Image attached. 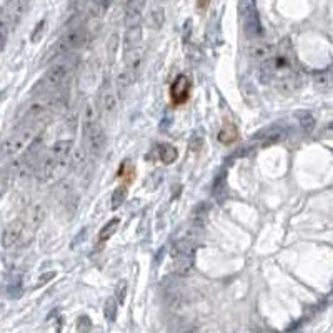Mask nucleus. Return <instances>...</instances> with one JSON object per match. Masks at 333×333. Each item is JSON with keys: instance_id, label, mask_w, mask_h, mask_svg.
<instances>
[{"instance_id": "1", "label": "nucleus", "mask_w": 333, "mask_h": 333, "mask_svg": "<svg viewBox=\"0 0 333 333\" xmlns=\"http://www.w3.org/2000/svg\"><path fill=\"white\" fill-rule=\"evenodd\" d=\"M74 69H75V60L72 57H67L64 60L53 64L47 72H45V75L42 77V80L37 82V87L33 88V92L39 90L40 95L60 92V88H64L67 85V82H69Z\"/></svg>"}, {"instance_id": "2", "label": "nucleus", "mask_w": 333, "mask_h": 333, "mask_svg": "<svg viewBox=\"0 0 333 333\" xmlns=\"http://www.w3.org/2000/svg\"><path fill=\"white\" fill-rule=\"evenodd\" d=\"M62 99L58 97V92L53 94L37 95L35 99L27 103L24 110V124H42L49 113H52L55 108L60 107Z\"/></svg>"}, {"instance_id": "3", "label": "nucleus", "mask_w": 333, "mask_h": 333, "mask_svg": "<svg viewBox=\"0 0 333 333\" xmlns=\"http://www.w3.org/2000/svg\"><path fill=\"white\" fill-rule=\"evenodd\" d=\"M40 124H22L10 137H7L3 143V155L5 157H15L22 154L25 149L30 147V143L35 140V135L39 132Z\"/></svg>"}, {"instance_id": "4", "label": "nucleus", "mask_w": 333, "mask_h": 333, "mask_svg": "<svg viewBox=\"0 0 333 333\" xmlns=\"http://www.w3.org/2000/svg\"><path fill=\"white\" fill-rule=\"evenodd\" d=\"M32 237L33 233L25 227L22 218H17V220L10 222L5 229H3V233H2L3 248L8 250V248H14L17 245H27L32 240Z\"/></svg>"}, {"instance_id": "5", "label": "nucleus", "mask_w": 333, "mask_h": 333, "mask_svg": "<svg viewBox=\"0 0 333 333\" xmlns=\"http://www.w3.org/2000/svg\"><path fill=\"white\" fill-rule=\"evenodd\" d=\"M85 42V30L82 27H75L67 30L60 39L57 40L55 47L52 49V57H64L67 53H70L72 50L78 49L80 45Z\"/></svg>"}, {"instance_id": "6", "label": "nucleus", "mask_w": 333, "mask_h": 333, "mask_svg": "<svg viewBox=\"0 0 333 333\" xmlns=\"http://www.w3.org/2000/svg\"><path fill=\"white\" fill-rule=\"evenodd\" d=\"M170 95H172V102L175 105H182L188 100L190 97V80L185 75H179L175 78V82L172 83L170 88Z\"/></svg>"}, {"instance_id": "7", "label": "nucleus", "mask_w": 333, "mask_h": 333, "mask_svg": "<svg viewBox=\"0 0 333 333\" xmlns=\"http://www.w3.org/2000/svg\"><path fill=\"white\" fill-rule=\"evenodd\" d=\"M275 52L277 50L272 44H265V42H262V44L252 45L250 50H248V55H250L252 60L256 62V64H265V62H268L270 58L275 55Z\"/></svg>"}, {"instance_id": "8", "label": "nucleus", "mask_w": 333, "mask_h": 333, "mask_svg": "<svg viewBox=\"0 0 333 333\" xmlns=\"http://www.w3.org/2000/svg\"><path fill=\"white\" fill-rule=\"evenodd\" d=\"M22 220L25 223V227H27L32 233H35V230L39 229V225L42 223V220H44V208H42L40 205H30L28 208H25Z\"/></svg>"}, {"instance_id": "9", "label": "nucleus", "mask_w": 333, "mask_h": 333, "mask_svg": "<svg viewBox=\"0 0 333 333\" xmlns=\"http://www.w3.org/2000/svg\"><path fill=\"white\" fill-rule=\"evenodd\" d=\"M105 140H107V137H105V133L100 125H97L90 133L85 135V142H87L88 150H92L95 155L102 154V150L105 147Z\"/></svg>"}, {"instance_id": "10", "label": "nucleus", "mask_w": 333, "mask_h": 333, "mask_svg": "<svg viewBox=\"0 0 333 333\" xmlns=\"http://www.w3.org/2000/svg\"><path fill=\"white\" fill-rule=\"evenodd\" d=\"M50 154L57 160H70L74 154V142L72 140H58L50 147Z\"/></svg>"}, {"instance_id": "11", "label": "nucleus", "mask_w": 333, "mask_h": 333, "mask_svg": "<svg viewBox=\"0 0 333 333\" xmlns=\"http://www.w3.org/2000/svg\"><path fill=\"white\" fill-rule=\"evenodd\" d=\"M193 252H195V245L190 240H180L172 247V258L174 260H182V258H192Z\"/></svg>"}, {"instance_id": "12", "label": "nucleus", "mask_w": 333, "mask_h": 333, "mask_svg": "<svg viewBox=\"0 0 333 333\" xmlns=\"http://www.w3.org/2000/svg\"><path fill=\"white\" fill-rule=\"evenodd\" d=\"M100 102H102V110L105 113H113L117 108V97H115V92H113L112 85H103L102 88V94H100Z\"/></svg>"}, {"instance_id": "13", "label": "nucleus", "mask_w": 333, "mask_h": 333, "mask_svg": "<svg viewBox=\"0 0 333 333\" xmlns=\"http://www.w3.org/2000/svg\"><path fill=\"white\" fill-rule=\"evenodd\" d=\"M147 0H128L127 2V22L132 27V22L135 24L142 17L143 10H145Z\"/></svg>"}, {"instance_id": "14", "label": "nucleus", "mask_w": 333, "mask_h": 333, "mask_svg": "<svg viewBox=\"0 0 333 333\" xmlns=\"http://www.w3.org/2000/svg\"><path fill=\"white\" fill-rule=\"evenodd\" d=\"M142 40V30L138 25H135V27H130L127 30V35H125V50H132V49H137L138 44H140Z\"/></svg>"}, {"instance_id": "15", "label": "nucleus", "mask_w": 333, "mask_h": 333, "mask_svg": "<svg viewBox=\"0 0 333 333\" xmlns=\"http://www.w3.org/2000/svg\"><path fill=\"white\" fill-rule=\"evenodd\" d=\"M313 82L317 88H322V90H325V88L332 87L333 85V75H332V70L328 69L325 72H320V74H315L313 75Z\"/></svg>"}, {"instance_id": "16", "label": "nucleus", "mask_w": 333, "mask_h": 333, "mask_svg": "<svg viewBox=\"0 0 333 333\" xmlns=\"http://www.w3.org/2000/svg\"><path fill=\"white\" fill-rule=\"evenodd\" d=\"M238 138V130L233 124H227V127H223V130L218 133V140L222 143H231Z\"/></svg>"}, {"instance_id": "17", "label": "nucleus", "mask_w": 333, "mask_h": 333, "mask_svg": "<svg viewBox=\"0 0 333 333\" xmlns=\"http://www.w3.org/2000/svg\"><path fill=\"white\" fill-rule=\"evenodd\" d=\"M158 155H160V160H162L163 163H172L177 158V149L174 145L163 143V145L160 147V150H158Z\"/></svg>"}, {"instance_id": "18", "label": "nucleus", "mask_w": 333, "mask_h": 333, "mask_svg": "<svg viewBox=\"0 0 333 333\" xmlns=\"http://www.w3.org/2000/svg\"><path fill=\"white\" fill-rule=\"evenodd\" d=\"M119 225H120V218H113V220L108 222L107 225H105L103 229L100 230V235H99V240H100V242H105V240L110 238L112 235L117 231V229H119Z\"/></svg>"}, {"instance_id": "19", "label": "nucleus", "mask_w": 333, "mask_h": 333, "mask_svg": "<svg viewBox=\"0 0 333 333\" xmlns=\"http://www.w3.org/2000/svg\"><path fill=\"white\" fill-rule=\"evenodd\" d=\"M117 310H119V303L113 297L107 298V302H105V307H103V313H105V318L108 320V322H113V320L117 318Z\"/></svg>"}, {"instance_id": "20", "label": "nucleus", "mask_w": 333, "mask_h": 333, "mask_svg": "<svg viewBox=\"0 0 333 333\" xmlns=\"http://www.w3.org/2000/svg\"><path fill=\"white\" fill-rule=\"evenodd\" d=\"M87 160V150L85 149H78L72 154V168H80L83 167Z\"/></svg>"}, {"instance_id": "21", "label": "nucleus", "mask_w": 333, "mask_h": 333, "mask_svg": "<svg viewBox=\"0 0 333 333\" xmlns=\"http://www.w3.org/2000/svg\"><path fill=\"white\" fill-rule=\"evenodd\" d=\"M125 199H127V188L119 187L112 195V208H119V206L125 202Z\"/></svg>"}, {"instance_id": "22", "label": "nucleus", "mask_w": 333, "mask_h": 333, "mask_svg": "<svg viewBox=\"0 0 333 333\" xmlns=\"http://www.w3.org/2000/svg\"><path fill=\"white\" fill-rule=\"evenodd\" d=\"M255 12V0H240L238 3V14L240 17H245L248 14Z\"/></svg>"}, {"instance_id": "23", "label": "nucleus", "mask_w": 333, "mask_h": 333, "mask_svg": "<svg viewBox=\"0 0 333 333\" xmlns=\"http://www.w3.org/2000/svg\"><path fill=\"white\" fill-rule=\"evenodd\" d=\"M298 119H300V124H302L303 130H307V132H310V130L315 127V120L310 113H307V112L298 113Z\"/></svg>"}, {"instance_id": "24", "label": "nucleus", "mask_w": 333, "mask_h": 333, "mask_svg": "<svg viewBox=\"0 0 333 333\" xmlns=\"http://www.w3.org/2000/svg\"><path fill=\"white\" fill-rule=\"evenodd\" d=\"M92 328V323H90V318L88 317H80L78 322H77V332L78 333H88Z\"/></svg>"}, {"instance_id": "25", "label": "nucleus", "mask_w": 333, "mask_h": 333, "mask_svg": "<svg viewBox=\"0 0 333 333\" xmlns=\"http://www.w3.org/2000/svg\"><path fill=\"white\" fill-rule=\"evenodd\" d=\"M125 295H127V282L122 280L120 283H119V286H117L115 297H117V300H119L120 303H124L125 302Z\"/></svg>"}, {"instance_id": "26", "label": "nucleus", "mask_w": 333, "mask_h": 333, "mask_svg": "<svg viewBox=\"0 0 333 333\" xmlns=\"http://www.w3.org/2000/svg\"><path fill=\"white\" fill-rule=\"evenodd\" d=\"M152 19L155 20V28H160L163 24V10L160 8V10H155L154 14H152Z\"/></svg>"}, {"instance_id": "27", "label": "nucleus", "mask_w": 333, "mask_h": 333, "mask_svg": "<svg viewBox=\"0 0 333 333\" xmlns=\"http://www.w3.org/2000/svg\"><path fill=\"white\" fill-rule=\"evenodd\" d=\"M197 3H199V8H206V5L210 3V0H197Z\"/></svg>"}, {"instance_id": "28", "label": "nucleus", "mask_w": 333, "mask_h": 333, "mask_svg": "<svg viewBox=\"0 0 333 333\" xmlns=\"http://www.w3.org/2000/svg\"><path fill=\"white\" fill-rule=\"evenodd\" d=\"M330 70H332V75H333V67H332V69H330Z\"/></svg>"}]
</instances>
